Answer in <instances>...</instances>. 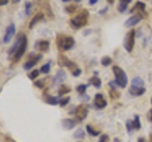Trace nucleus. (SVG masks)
Returning a JSON list of instances; mask_svg holds the SVG:
<instances>
[{
	"label": "nucleus",
	"instance_id": "f257e3e1",
	"mask_svg": "<svg viewBox=\"0 0 152 142\" xmlns=\"http://www.w3.org/2000/svg\"><path fill=\"white\" fill-rule=\"evenodd\" d=\"M88 9H82L77 15L71 18L69 20L70 26L72 27L74 30H79V28L85 27L88 23Z\"/></svg>",
	"mask_w": 152,
	"mask_h": 142
},
{
	"label": "nucleus",
	"instance_id": "f03ea898",
	"mask_svg": "<svg viewBox=\"0 0 152 142\" xmlns=\"http://www.w3.org/2000/svg\"><path fill=\"white\" fill-rule=\"evenodd\" d=\"M56 42H57L58 49L62 51H66V50L71 49L75 44V40L72 37L66 36L64 34H58Z\"/></svg>",
	"mask_w": 152,
	"mask_h": 142
},
{
	"label": "nucleus",
	"instance_id": "7ed1b4c3",
	"mask_svg": "<svg viewBox=\"0 0 152 142\" xmlns=\"http://www.w3.org/2000/svg\"><path fill=\"white\" fill-rule=\"evenodd\" d=\"M112 71H113L114 77H115V83L118 86L121 88L126 87L127 83H128V79H127V76L125 71L118 65L112 66Z\"/></svg>",
	"mask_w": 152,
	"mask_h": 142
},
{
	"label": "nucleus",
	"instance_id": "20e7f679",
	"mask_svg": "<svg viewBox=\"0 0 152 142\" xmlns=\"http://www.w3.org/2000/svg\"><path fill=\"white\" fill-rule=\"evenodd\" d=\"M135 30H131L129 31L126 32V34L125 36V39H124L123 46L125 47V49L130 53V52L134 49V45H135Z\"/></svg>",
	"mask_w": 152,
	"mask_h": 142
},
{
	"label": "nucleus",
	"instance_id": "39448f33",
	"mask_svg": "<svg viewBox=\"0 0 152 142\" xmlns=\"http://www.w3.org/2000/svg\"><path fill=\"white\" fill-rule=\"evenodd\" d=\"M147 17V14L142 13V12H137L134 15L130 16L128 19H126V21L125 22V27L126 28H133L134 26L138 25L142 19Z\"/></svg>",
	"mask_w": 152,
	"mask_h": 142
},
{
	"label": "nucleus",
	"instance_id": "423d86ee",
	"mask_svg": "<svg viewBox=\"0 0 152 142\" xmlns=\"http://www.w3.org/2000/svg\"><path fill=\"white\" fill-rule=\"evenodd\" d=\"M27 46H28V40H27V36L25 34H23L22 39L20 42V45H19V47L17 51L15 52V54L13 55V60L14 62H18L21 59V57L24 55L25 51L27 49Z\"/></svg>",
	"mask_w": 152,
	"mask_h": 142
},
{
	"label": "nucleus",
	"instance_id": "0eeeda50",
	"mask_svg": "<svg viewBox=\"0 0 152 142\" xmlns=\"http://www.w3.org/2000/svg\"><path fill=\"white\" fill-rule=\"evenodd\" d=\"M88 114V108L86 107L83 104L81 105H78L77 107L75 108V117L79 121H83L86 117H87Z\"/></svg>",
	"mask_w": 152,
	"mask_h": 142
},
{
	"label": "nucleus",
	"instance_id": "6e6552de",
	"mask_svg": "<svg viewBox=\"0 0 152 142\" xmlns=\"http://www.w3.org/2000/svg\"><path fill=\"white\" fill-rule=\"evenodd\" d=\"M14 34H15V25L12 23L11 25L6 28V32H5V35L3 38L4 44H9V43L12 41Z\"/></svg>",
	"mask_w": 152,
	"mask_h": 142
},
{
	"label": "nucleus",
	"instance_id": "1a4fd4ad",
	"mask_svg": "<svg viewBox=\"0 0 152 142\" xmlns=\"http://www.w3.org/2000/svg\"><path fill=\"white\" fill-rule=\"evenodd\" d=\"M41 59H42V55H41V54H38V55H33V54H32V55L31 56V58L26 62L25 64H24V69H25V70H30V69L32 68L33 66H34Z\"/></svg>",
	"mask_w": 152,
	"mask_h": 142
},
{
	"label": "nucleus",
	"instance_id": "9d476101",
	"mask_svg": "<svg viewBox=\"0 0 152 142\" xmlns=\"http://www.w3.org/2000/svg\"><path fill=\"white\" fill-rule=\"evenodd\" d=\"M107 99H104V97L103 96L102 94H96L94 97V105L96 106L98 109H104V107L107 106Z\"/></svg>",
	"mask_w": 152,
	"mask_h": 142
},
{
	"label": "nucleus",
	"instance_id": "9b49d317",
	"mask_svg": "<svg viewBox=\"0 0 152 142\" xmlns=\"http://www.w3.org/2000/svg\"><path fill=\"white\" fill-rule=\"evenodd\" d=\"M145 7H146V5L144 2L137 1L135 3L134 6H133V8L130 9V13H133L134 12H142V13L147 14V12H145Z\"/></svg>",
	"mask_w": 152,
	"mask_h": 142
},
{
	"label": "nucleus",
	"instance_id": "f8f14e48",
	"mask_svg": "<svg viewBox=\"0 0 152 142\" xmlns=\"http://www.w3.org/2000/svg\"><path fill=\"white\" fill-rule=\"evenodd\" d=\"M35 49L40 51H48L50 49V42L46 40H40L35 43Z\"/></svg>",
	"mask_w": 152,
	"mask_h": 142
},
{
	"label": "nucleus",
	"instance_id": "ddd939ff",
	"mask_svg": "<svg viewBox=\"0 0 152 142\" xmlns=\"http://www.w3.org/2000/svg\"><path fill=\"white\" fill-rule=\"evenodd\" d=\"M22 36H23L22 33H19V34L17 35L15 42H14V44H13L12 46L11 47V49L9 50V55H10V56H13L14 54H15V52L17 51L18 47H19V45H20V42H21V39H22Z\"/></svg>",
	"mask_w": 152,
	"mask_h": 142
},
{
	"label": "nucleus",
	"instance_id": "4468645a",
	"mask_svg": "<svg viewBox=\"0 0 152 142\" xmlns=\"http://www.w3.org/2000/svg\"><path fill=\"white\" fill-rule=\"evenodd\" d=\"M44 18H45V15H44V13L43 12H38L36 13L34 16H33V18L31 19V21L30 22V24H28V28H31L34 27L37 23H39L40 21L42 20H44Z\"/></svg>",
	"mask_w": 152,
	"mask_h": 142
},
{
	"label": "nucleus",
	"instance_id": "2eb2a0df",
	"mask_svg": "<svg viewBox=\"0 0 152 142\" xmlns=\"http://www.w3.org/2000/svg\"><path fill=\"white\" fill-rule=\"evenodd\" d=\"M66 74L65 71L63 69H59L58 71H57V73H56L55 77H54V80H53L54 83H53L54 84L62 83L66 80Z\"/></svg>",
	"mask_w": 152,
	"mask_h": 142
},
{
	"label": "nucleus",
	"instance_id": "dca6fc26",
	"mask_svg": "<svg viewBox=\"0 0 152 142\" xmlns=\"http://www.w3.org/2000/svg\"><path fill=\"white\" fill-rule=\"evenodd\" d=\"M62 125L66 130H71L73 129L76 125V121L74 120H71V118H65V120H62Z\"/></svg>",
	"mask_w": 152,
	"mask_h": 142
},
{
	"label": "nucleus",
	"instance_id": "f3484780",
	"mask_svg": "<svg viewBox=\"0 0 152 142\" xmlns=\"http://www.w3.org/2000/svg\"><path fill=\"white\" fill-rule=\"evenodd\" d=\"M128 92H129L132 96H142L145 93V87H141V88H138V87H132L130 86V88L128 89Z\"/></svg>",
	"mask_w": 152,
	"mask_h": 142
},
{
	"label": "nucleus",
	"instance_id": "a211bd4d",
	"mask_svg": "<svg viewBox=\"0 0 152 142\" xmlns=\"http://www.w3.org/2000/svg\"><path fill=\"white\" fill-rule=\"evenodd\" d=\"M144 85H145L144 80L141 79L140 77H135V78H133L131 80V86L132 87L141 88V87H144Z\"/></svg>",
	"mask_w": 152,
	"mask_h": 142
},
{
	"label": "nucleus",
	"instance_id": "6ab92c4d",
	"mask_svg": "<svg viewBox=\"0 0 152 142\" xmlns=\"http://www.w3.org/2000/svg\"><path fill=\"white\" fill-rule=\"evenodd\" d=\"M89 83L92 84L93 86H95L96 88H100L102 85V82H101V79H100L99 77H97V76H93V77H91L89 79Z\"/></svg>",
	"mask_w": 152,
	"mask_h": 142
},
{
	"label": "nucleus",
	"instance_id": "aec40b11",
	"mask_svg": "<svg viewBox=\"0 0 152 142\" xmlns=\"http://www.w3.org/2000/svg\"><path fill=\"white\" fill-rule=\"evenodd\" d=\"M45 101L47 103L50 104V105H56V104L59 103V99L57 97H52V96H46L45 98Z\"/></svg>",
	"mask_w": 152,
	"mask_h": 142
},
{
	"label": "nucleus",
	"instance_id": "412c9836",
	"mask_svg": "<svg viewBox=\"0 0 152 142\" xmlns=\"http://www.w3.org/2000/svg\"><path fill=\"white\" fill-rule=\"evenodd\" d=\"M71 91V89L69 86H68V85H65V84H62L59 90H58V95L59 96H64V95L68 94Z\"/></svg>",
	"mask_w": 152,
	"mask_h": 142
},
{
	"label": "nucleus",
	"instance_id": "4be33fe9",
	"mask_svg": "<svg viewBox=\"0 0 152 142\" xmlns=\"http://www.w3.org/2000/svg\"><path fill=\"white\" fill-rule=\"evenodd\" d=\"M132 126H133V129H136V130H139L141 129V121H140V117L138 115H135L134 117V120H132Z\"/></svg>",
	"mask_w": 152,
	"mask_h": 142
},
{
	"label": "nucleus",
	"instance_id": "5701e85b",
	"mask_svg": "<svg viewBox=\"0 0 152 142\" xmlns=\"http://www.w3.org/2000/svg\"><path fill=\"white\" fill-rule=\"evenodd\" d=\"M69 61V60L68 59V57L63 55V54H60L59 55V58H58V64L60 66H66Z\"/></svg>",
	"mask_w": 152,
	"mask_h": 142
},
{
	"label": "nucleus",
	"instance_id": "b1692460",
	"mask_svg": "<svg viewBox=\"0 0 152 142\" xmlns=\"http://www.w3.org/2000/svg\"><path fill=\"white\" fill-rule=\"evenodd\" d=\"M112 63V59L108 56H104L101 59V64L103 66H108L109 64H111Z\"/></svg>",
	"mask_w": 152,
	"mask_h": 142
},
{
	"label": "nucleus",
	"instance_id": "393cba45",
	"mask_svg": "<svg viewBox=\"0 0 152 142\" xmlns=\"http://www.w3.org/2000/svg\"><path fill=\"white\" fill-rule=\"evenodd\" d=\"M87 132L90 135H92V136H98L100 135V132L94 130L90 125H87Z\"/></svg>",
	"mask_w": 152,
	"mask_h": 142
},
{
	"label": "nucleus",
	"instance_id": "a878e982",
	"mask_svg": "<svg viewBox=\"0 0 152 142\" xmlns=\"http://www.w3.org/2000/svg\"><path fill=\"white\" fill-rule=\"evenodd\" d=\"M109 96H110L111 99H117L120 98L121 94L119 91H117L116 89H110V91H109Z\"/></svg>",
	"mask_w": 152,
	"mask_h": 142
},
{
	"label": "nucleus",
	"instance_id": "bb28decb",
	"mask_svg": "<svg viewBox=\"0 0 152 142\" xmlns=\"http://www.w3.org/2000/svg\"><path fill=\"white\" fill-rule=\"evenodd\" d=\"M50 71V63H47L44 65L41 66V69H40V72L44 73V74H48Z\"/></svg>",
	"mask_w": 152,
	"mask_h": 142
},
{
	"label": "nucleus",
	"instance_id": "cd10ccee",
	"mask_svg": "<svg viewBox=\"0 0 152 142\" xmlns=\"http://www.w3.org/2000/svg\"><path fill=\"white\" fill-rule=\"evenodd\" d=\"M87 88H88V86L86 84H80V85H78L77 87H76V91H77L79 94L83 95V94L86 93V90H87Z\"/></svg>",
	"mask_w": 152,
	"mask_h": 142
},
{
	"label": "nucleus",
	"instance_id": "c85d7f7f",
	"mask_svg": "<svg viewBox=\"0 0 152 142\" xmlns=\"http://www.w3.org/2000/svg\"><path fill=\"white\" fill-rule=\"evenodd\" d=\"M85 135H86V133L82 129H78L74 133V137L75 138H84Z\"/></svg>",
	"mask_w": 152,
	"mask_h": 142
},
{
	"label": "nucleus",
	"instance_id": "c756f323",
	"mask_svg": "<svg viewBox=\"0 0 152 142\" xmlns=\"http://www.w3.org/2000/svg\"><path fill=\"white\" fill-rule=\"evenodd\" d=\"M39 73H40V71L39 70H37V69H35V70H33V71H31V72L28 75V77L30 78L31 80H35L38 76H39Z\"/></svg>",
	"mask_w": 152,
	"mask_h": 142
},
{
	"label": "nucleus",
	"instance_id": "7c9ffc66",
	"mask_svg": "<svg viewBox=\"0 0 152 142\" xmlns=\"http://www.w3.org/2000/svg\"><path fill=\"white\" fill-rule=\"evenodd\" d=\"M70 101V98L69 97H66V98H63V99H61L60 101H59V105L61 107H64L66 106V104H68Z\"/></svg>",
	"mask_w": 152,
	"mask_h": 142
},
{
	"label": "nucleus",
	"instance_id": "2f4dec72",
	"mask_svg": "<svg viewBox=\"0 0 152 142\" xmlns=\"http://www.w3.org/2000/svg\"><path fill=\"white\" fill-rule=\"evenodd\" d=\"M76 9H77V7H76L75 5H69V6H66V7L65 11L68 12V13L71 14V13H73L76 11Z\"/></svg>",
	"mask_w": 152,
	"mask_h": 142
},
{
	"label": "nucleus",
	"instance_id": "473e14b6",
	"mask_svg": "<svg viewBox=\"0 0 152 142\" xmlns=\"http://www.w3.org/2000/svg\"><path fill=\"white\" fill-rule=\"evenodd\" d=\"M31 7H32V4L31 2H26L25 3V12H26V15H30V14H31Z\"/></svg>",
	"mask_w": 152,
	"mask_h": 142
},
{
	"label": "nucleus",
	"instance_id": "72a5a7b5",
	"mask_svg": "<svg viewBox=\"0 0 152 142\" xmlns=\"http://www.w3.org/2000/svg\"><path fill=\"white\" fill-rule=\"evenodd\" d=\"M127 7H128V6H127V4L120 2V4H119V6H118V11L120 12H126V11Z\"/></svg>",
	"mask_w": 152,
	"mask_h": 142
},
{
	"label": "nucleus",
	"instance_id": "f704fd0d",
	"mask_svg": "<svg viewBox=\"0 0 152 142\" xmlns=\"http://www.w3.org/2000/svg\"><path fill=\"white\" fill-rule=\"evenodd\" d=\"M126 129H127V132L131 134V132L133 130V126H132V121L131 120H127L126 121Z\"/></svg>",
	"mask_w": 152,
	"mask_h": 142
},
{
	"label": "nucleus",
	"instance_id": "c9c22d12",
	"mask_svg": "<svg viewBox=\"0 0 152 142\" xmlns=\"http://www.w3.org/2000/svg\"><path fill=\"white\" fill-rule=\"evenodd\" d=\"M71 73H72V76H73V77H79V76L81 75V73H82V70H81V69L78 67L77 69L74 70L73 72H71Z\"/></svg>",
	"mask_w": 152,
	"mask_h": 142
},
{
	"label": "nucleus",
	"instance_id": "e433bc0d",
	"mask_svg": "<svg viewBox=\"0 0 152 142\" xmlns=\"http://www.w3.org/2000/svg\"><path fill=\"white\" fill-rule=\"evenodd\" d=\"M34 85L38 88H43L44 87V83H43V80H36L34 83Z\"/></svg>",
	"mask_w": 152,
	"mask_h": 142
},
{
	"label": "nucleus",
	"instance_id": "4c0bfd02",
	"mask_svg": "<svg viewBox=\"0 0 152 142\" xmlns=\"http://www.w3.org/2000/svg\"><path fill=\"white\" fill-rule=\"evenodd\" d=\"M109 138H108V136L107 135H101V138H100L99 142H108Z\"/></svg>",
	"mask_w": 152,
	"mask_h": 142
},
{
	"label": "nucleus",
	"instance_id": "58836bf2",
	"mask_svg": "<svg viewBox=\"0 0 152 142\" xmlns=\"http://www.w3.org/2000/svg\"><path fill=\"white\" fill-rule=\"evenodd\" d=\"M9 2V0H0V6H4V5H7Z\"/></svg>",
	"mask_w": 152,
	"mask_h": 142
},
{
	"label": "nucleus",
	"instance_id": "ea45409f",
	"mask_svg": "<svg viewBox=\"0 0 152 142\" xmlns=\"http://www.w3.org/2000/svg\"><path fill=\"white\" fill-rule=\"evenodd\" d=\"M107 9H108V7H106V8H104V9H101V11L99 12V13H100V14H104V13L107 12Z\"/></svg>",
	"mask_w": 152,
	"mask_h": 142
},
{
	"label": "nucleus",
	"instance_id": "a19ab883",
	"mask_svg": "<svg viewBox=\"0 0 152 142\" xmlns=\"http://www.w3.org/2000/svg\"><path fill=\"white\" fill-rule=\"evenodd\" d=\"M98 1H99V0H88V3H89L90 5H95Z\"/></svg>",
	"mask_w": 152,
	"mask_h": 142
},
{
	"label": "nucleus",
	"instance_id": "79ce46f5",
	"mask_svg": "<svg viewBox=\"0 0 152 142\" xmlns=\"http://www.w3.org/2000/svg\"><path fill=\"white\" fill-rule=\"evenodd\" d=\"M120 2H122V3H126V4H129L130 2H131V0H119Z\"/></svg>",
	"mask_w": 152,
	"mask_h": 142
},
{
	"label": "nucleus",
	"instance_id": "37998d69",
	"mask_svg": "<svg viewBox=\"0 0 152 142\" xmlns=\"http://www.w3.org/2000/svg\"><path fill=\"white\" fill-rule=\"evenodd\" d=\"M148 117H149V120L152 122V108L150 109V111H149V115H148Z\"/></svg>",
	"mask_w": 152,
	"mask_h": 142
},
{
	"label": "nucleus",
	"instance_id": "c03bdc74",
	"mask_svg": "<svg viewBox=\"0 0 152 142\" xmlns=\"http://www.w3.org/2000/svg\"><path fill=\"white\" fill-rule=\"evenodd\" d=\"M138 142H145V137H139L138 138Z\"/></svg>",
	"mask_w": 152,
	"mask_h": 142
},
{
	"label": "nucleus",
	"instance_id": "a18cd8bd",
	"mask_svg": "<svg viewBox=\"0 0 152 142\" xmlns=\"http://www.w3.org/2000/svg\"><path fill=\"white\" fill-rule=\"evenodd\" d=\"M107 1H108V3H109V4H113V3H114V1H115V0H107Z\"/></svg>",
	"mask_w": 152,
	"mask_h": 142
},
{
	"label": "nucleus",
	"instance_id": "49530a36",
	"mask_svg": "<svg viewBox=\"0 0 152 142\" xmlns=\"http://www.w3.org/2000/svg\"><path fill=\"white\" fill-rule=\"evenodd\" d=\"M149 142H152V134L149 135Z\"/></svg>",
	"mask_w": 152,
	"mask_h": 142
},
{
	"label": "nucleus",
	"instance_id": "de8ad7c7",
	"mask_svg": "<svg viewBox=\"0 0 152 142\" xmlns=\"http://www.w3.org/2000/svg\"><path fill=\"white\" fill-rule=\"evenodd\" d=\"M20 2V0H12V3H18Z\"/></svg>",
	"mask_w": 152,
	"mask_h": 142
},
{
	"label": "nucleus",
	"instance_id": "09e8293b",
	"mask_svg": "<svg viewBox=\"0 0 152 142\" xmlns=\"http://www.w3.org/2000/svg\"><path fill=\"white\" fill-rule=\"evenodd\" d=\"M114 142H119V139L118 138H114Z\"/></svg>",
	"mask_w": 152,
	"mask_h": 142
},
{
	"label": "nucleus",
	"instance_id": "8fccbe9b",
	"mask_svg": "<svg viewBox=\"0 0 152 142\" xmlns=\"http://www.w3.org/2000/svg\"><path fill=\"white\" fill-rule=\"evenodd\" d=\"M63 2H69V1H70V0H62Z\"/></svg>",
	"mask_w": 152,
	"mask_h": 142
},
{
	"label": "nucleus",
	"instance_id": "3c124183",
	"mask_svg": "<svg viewBox=\"0 0 152 142\" xmlns=\"http://www.w3.org/2000/svg\"><path fill=\"white\" fill-rule=\"evenodd\" d=\"M74 1H76V2H80L81 0H74Z\"/></svg>",
	"mask_w": 152,
	"mask_h": 142
},
{
	"label": "nucleus",
	"instance_id": "603ef678",
	"mask_svg": "<svg viewBox=\"0 0 152 142\" xmlns=\"http://www.w3.org/2000/svg\"><path fill=\"white\" fill-rule=\"evenodd\" d=\"M151 103H152V98H151Z\"/></svg>",
	"mask_w": 152,
	"mask_h": 142
},
{
	"label": "nucleus",
	"instance_id": "864d4df0",
	"mask_svg": "<svg viewBox=\"0 0 152 142\" xmlns=\"http://www.w3.org/2000/svg\"><path fill=\"white\" fill-rule=\"evenodd\" d=\"M78 142H81V141H78Z\"/></svg>",
	"mask_w": 152,
	"mask_h": 142
},
{
	"label": "nucleus",
	"instance_id": "5fc2aeb1",
	"mask_svg": "<svg viewBox=\"0 0 152 142\" xmlns=\"http://www.w3.org/2000/svg\"><path fill=\"white\" fill-rule=\"evenodd\" d=\"M151 3H152V1H151Z\"/></svg>",
	"mask_w": 152,
	"mask_h": 142
}]
</instances>
